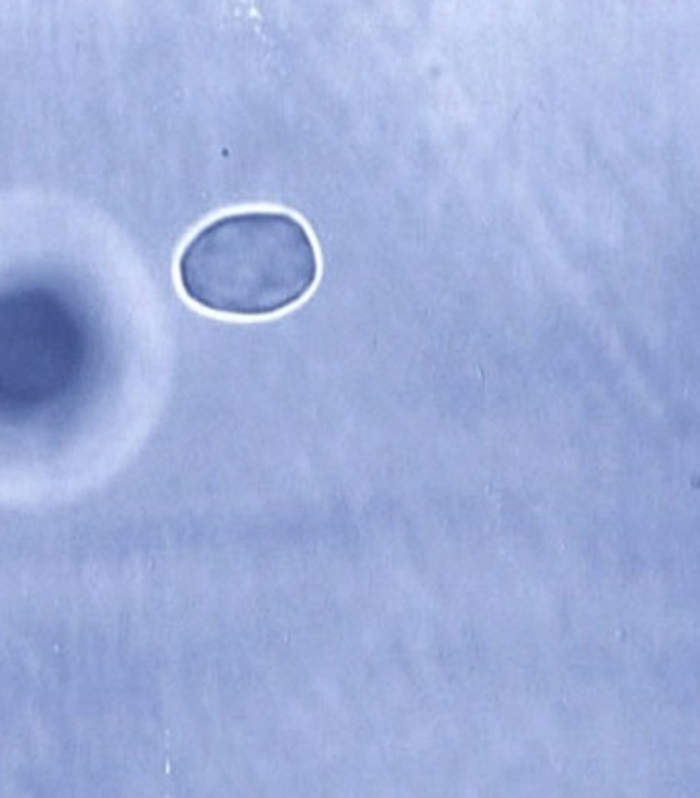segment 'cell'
I'll list each match as a JSON object with an SVG mask.
<instances>
[{"instance_id":"cell-1","label":"cell","mask_w":700,"mask_h":798,"mask_svg":"<svg viewBox=\"0 0 700 798\" xmlns=\"http://www.w3.org/2000/svg\"><path fill=\"white\" fill-rule=\"evenodd\" d=\"M320 273L318 248L285 211L252 209L209 221L183 248L185 295L213 314L260 318L295 305Z\"/></svg>"}]
</instances>
